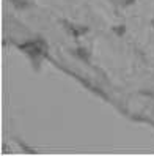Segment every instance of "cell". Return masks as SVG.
<instances>
[{
	"mask_svg": "<svg viewBox=\"0 0 154 156\" xmlns=\"http://www.w3.org/2000/svg\"><path fill=\"white\" fill-rule=\"evenodd\" d=\"M72 55L77 57L79 60L85 62V63H90V58H91V52H90L88 49H85V48H76L74 51H72Z\"/></svg>",
	"mask_w": 154,
	"mask_h": 156,
	"instance_id": "cell-1",
	"label": "cell"
},
{
	"mask_svg": "<svg viewBox=\"0 0 154 156\" xmlns=\"http://www.w3.org/2000/svg\"><path fill=\"white\" fill-rule=\"evenodd\" d=\"M10 3L17 11H27V10H30V8H33V3L30 0H10Z\"/></svg>",
	"mask_w": 154,
	"mask_h": 156,
	"instance_id": "cell-2",
	"label": "cell"
},
{
	"mask_svg": "<svg viewBox=\"0 0 154 156\" xmlns=\"http://www.w3.org/2000/svg\"><path fill=\"white\" fill-rule=\"evenodd\" d=\"M126 32H128V27H126L124 24H118V25L112 27V33L115 36H118V38H123V36L126 35Z\"/></svg>",
	"mask_w": 154,
	"mask_h": 156,
	"instance_id": "cell-3",
	"label": "cell"
},
{
	"mask_svg": "<svg viewBox=\"0 0 154 156\" xmlns=\"http://www.w3.org/2000/svg\"><path fill=\"white\" fill-rule=\"evenodd\" d=\"M134 3H135V0H118V5L123 6V8L131 6V5H134Z\"/></svg>",
	"mask_w": 154,
	"mask_h": 156,
	"instance_id": "cell-4",
	"label": "cell"
},
{
	"mask_svg": "<svg viewBox=\"0 0 154 156\" xmlns=\"http://www.w3.org/2000/svg\"><path fill=\"white\" fill-rule=\"evenodd\" d=\"M17 144H19V147H22V148H24V151H27V153H33V150L30 148L29 145H25L22 140H19V139H17Z\"/></svg>",
	"mask_w": 154,
	"mask_h": 156,
	"instance_id": "cell-5",
	"label": "cell"
},
{
	"mask_svg": "<svg viewBox=\"0 0 154 156\" xmlns=\"http://www.w3.org/2000/svg\"><path fill=\"white\" fill-rule=\"evenodd\" d=\"M140 95H145V96H151V98H154V91H151V90H140Z\"/></svg>",
	"mask_w": 154,
	"mask_h": 156,
	"instance_id": "cell-6",
	"label": "cell"
},
{
	"mask_svg": "<svg viewBox=\"0 0 154 156\" xmlns=\"http://www.w3.org/2000/svg\"><path fill=\"white\" fill-rule=\"evenodd\" d=\"M151 24H152V29H154V17H152V19H151Z\"/></svg>",
	"mask_w": 154,
	"mask_h": 156,
	"instance_id": "cell-7",
	"label": "cell"
}]
</instances>
